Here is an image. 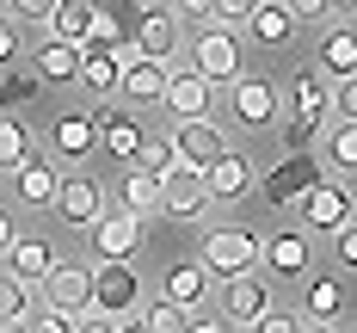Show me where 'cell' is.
<instances>
[{"label":"cell","instance_id":"obj_1","mask_svg":"<svg viewBox=\"0 0 357 333\" xmlns=\"http://www.w3.org/2000/svg\"><path fill=\"white\" fill-rule=\"evenodd\" d=\"M210 278H234V272H252L259 265V235L241 228V222H222L204 235V259H197Z\"/></svg>","mask_w":357,"mask_h":333},{"label":"cell","instance_id":"obj_2","mask_svg":"<svg viewBox=\"0 0 357 333\" xmlns=\"http://www.w3.org/2000/svg\"><path fill=\"white\" fill-rule=\"evenodd\" d=\"M136 302H142V278L130 272V259H105L93 272V309L123 321V315H136Z\"/></svg>","mask_w":357,"mask_h":333},{"label":"cell","instance_id":"obj_3","mask_svg":"<svg viewBox=\"0 0 357 333\" xmlns=\"http://www.w3.org/2000/svg\"><path fill=\"white\" fill-rule=\"evenodd\" d=\"M167 142H173V161L191 167V173H204V167H215V161L228 154V136L215 130L210 117H178V130L167 136Z\"/></svg>","mask_w":357,"mask_h":333},{"label":"cell","instance_id":"obj_4","mask_svg":"<svg viewBox=\"0 0 357 333\" xmlns=\"http://www.w3.org/2000/svg\"><path fill=\"white\" fill-rule=\"evenodd\" d=\"M210 185H204V173H191V167H167L160 173V210L173 222H197L204 210H210Z\"/></svg>","mask_w":357,"mask_h":333},{"label":"cell","instance_id":"obj_5","mask_svg":"<svg viewBox=\"0 0 357 333\" xmlns=\"http://www.w3.org/2000/svg\"><path fill=\"white\" fill-rule=\"evenodd\" d=\"M37 290H43V309L86 315V309H93V272H86V265H62V259H56V265L43 272V284H37Z\"/></svg>","mask_w":357,"mask_h":333},{"label":"cell","instance_id":"obj_6","mask_svg":"<svg viewBox=\"0 0 357 333\" xmlns=\"http://www.w3.org/2000/svg\"><path fill=\"white\" fill-rule=\"evenodd\" d=\"M50 210L62 222H74V228H93V222L105 216V185L99 179H56V198H50Z\"/></svg>","mask_w":357,"mask_h":333},{"label":"cell","instance_id":"obj_7","mask_svg":"<svg viewBox=\"0 0 357 333\" xmlns=\"http://www.w3.org/2000/svg\"><path fill=\"white\" fill-rule=\"evenodd\" d=\"M321 179V167H314V154H289V161H278L265 179H259V198L271 204V210H284V204H296L308 185Z\"/></svg>","mask_w":357,"mask_h":333},{"label":"cell","instance_id":"obj_8","mask_svg":"<svg viewBox=\"0 0 357 333\" xmlns=\"http://www.w3.org/2000/svg\"><path fill=\"white\" fill-rule=\"evenodd\" d=\"M93 130H99V142H105L111 154L123 161V167H130V161L142 154V142H148V136H142V124H136L130 111H117L111 99H99V105H93Z\"/></svg>","mask_w":357,"mask_h":333},{"label":"cell","instance_id":"obj_9","mask_svg":"<svg viewBox=\"0 0 357 333\" xmlns=\"http://www.w3.org/2000/svg\"><path fill=\"white\" fill-rule=\"evenodd\" d=\"M178 50V19L167 6H136V56H154V62H173Z\"/></svg>","mask_w":357,"mask_h":333},{"label":"cell","instance_id":"obj_10","mask_svg":"<svg viewBox=\"0 0 357 333\" xmlns=\"http://www.w3.org/2000/svg\"><path fill=\"white\" fill-rule=\"evenodd\" d=\"M160 87H167V62H154V56H123V74H117V93H111V99L160 105Z\"/></svg>","mask_w":357,"mask_h":333},{"label":"cell","instance_id":"obj_11","mask_svg":"<svg viewBox=\"0 0 357 333\" xmlns=\"http://www.w3.org/2000/svg\"><path fill=\"white\" fill-rule=\"evenodd\" d=\"M296 204H302V222H308V228H326V235H333L339 222H351V191H345V185L314 179L302 198H296Z\"/></svg>","mask_w":357,"mask_h":333},{"label":"cell","instance_id":"obj_12","mask_svg":"<svg viewBox=\"0 0 357 333\" xmlns=\"http://www.w3.org/2000/svg\"><path fill=\"white\" fill-rule=\"evenodd\" d=\"M191 68L204 74L210 87H215V80H241V37H234V31H204Z\"/></svg>","mask_w":357,"mask_h":333},{"label":"cell","instance_id":"obj_13","mask_svg":"<svg viewBox=\"0 0 357 333\" xmlns=\"http://www.w3.org/2000/svg\"><path fill=\"white\" fill-rule=\"evenodd\" d=\"M234 87V124H247V130H265L271 117H278V93H271V80H259V74H241V80H228Z\"/></svg>","mask_w":357,"mask_h":333},{"label":"cell","instance_id":"obj_14","mask_svg":"<svg viewBox=\"0 0 357 333\" xmlns=\"http://www.w3.org/2000/svg\"><path fill=\"white\" fill-rule=\"evenodd\" d=\"M50 265H56V247H50V241H37V235H13V241H6V278H19L25 290L43 284Z\"/></svg>","mask_w":357,"mask_h":333},{"label":"cell","instance_id":"obj_15","mask_svg":"<svg viewBox=\"0 0 357 333\" xmlns=\"http://www.w3.org/2000/svg\"><path fill=\"white\" fill-rule=\"evenodd\" d=\"M222 302H228V315H222V321H228V327H247V321H259V315L271 309V290H265V278H259V272H234Z\"/></svg>","mask_w":357,"mask_h":333},{"label":"cell","instance_id":"obj_16","mask_svg":"<svg viewBox=\"0 0 357 333\" xmlns=\"http://www.w3.org/2000/svg\"><path fill=\"white\" fill-rule=\"evenodd\" d=\"M160 105L178 111V117H204V111H210V80H204L197 68H167Z\"/></svg>","mask_w":357,"mask_h":333},{"label":"cell","instance_id":"obj_17","mask_svg":"<svg viewBox=\"0 0 357 333\" xmlns=\"http://www.w3.org/2000/svg\"><path fill=\"white\" fill-rule=\"evenodd\" d=\"M93 247H99V259H130L142 247V216H130V210L99 216L93 222Z\"/></svg>","mask_w":357,"mask_h":333},{"label":"cell","instance_id":"obj_18","mask_svg":"<svg viewBox=\"0 0 357 333\" xmlns=\"http://www.w3.org/2000/svg\"><path fill=\"white\" fill-rule=\"evenodd\" d=\"M31 74L37 80H56V87L74 80V74H80V43H68V37H43V43L31 50Z\"/></svg>","mask_w":357,"mask_h":333},{"label":"cell","instance_id":"obj_19","mask_svg":"<svg viewBox=\"0 0 357 333\" xmlns=\"http://www.w3.org/2000/svg\"><path fill=\"white\" fill-rule=\"evenodd\" d=\"M259 259H265V272H278V278H296V272H308V235H271V241H259Z\"/></svg>","mask_w":357,"mask_h":333},{"label":"cell","instance_id":"obj_20","mask_svg":"<svg viewBox=\"0 0 357 333\" xmlns=\"http://www.w3.org/2000/svg\"><path fill=\"white\" fill-rule=\"evenodd\" d=\"M117 210H130V216H148V210H160V173H148L130 161V173L117 185Z\"/></svg>","mask_w":357,"mask_h":333},{"label":"cell","instance_id":"obj_21","mask_svg":"<svg viewBox=\"0 0 357 333\" xmlns=\"http://www.w3.org/2000/svg\"><path fill=\"white\" fill-rule=\"evenodd\" d=\"M117 74H123V62H117L111 50H86V43H80V74H74V80H80L93 99H111V93H117Z\"/></svg>","mask_w":357,"mask_h":333},{"label":"cell","instance_id":"obj_22","mask_svg":"<svg viewBox=\"0 0 357 333\" xmlns=\"http://www.w3.org/2000/svg\"><path fill=\"white\" fill-rule=\"evenodd\" d=\"M321 74L326 80H351L357 74V31L351 25H339V31L321 37Z\"/></svg>","mask_w":357,"mask_h":333},{"label":"cell","instance_id":"obj_23","mask_svg":"<svg viewBox=\"0 0 357 333\" xmlns=\"http://www.w3.org/2000/svg\"><path fill=\"white\" fill-rule=\"evenodd\" d=\"M93 142H99V130H93V117H86V111H68V117H56V124H50V148H56V154H68V161H80Z\"/></svg>","mask_w":357,"mask_h":333},{"label":"cell","instance_id":"obj_24","mask_svg":"<svg viewBox=\"0 0 357 333\" xmlns=\"http://www.w3.org/2000/svg\"><path fill=\"white\" fill-rule=\"evenodd\" d=\"M204 185H210V198H241V191H252V167H247V154H222L215 167H204Z\"/></svg>","mask_w":357,"mask_h":333},{"label":"cell","instance_id":"obj_25","mask_svg":"<svg viewBox=\"0 0 357 333\" xmlns=\"http://www.w3.org/2000/svg\"><path fill=\"white\" fill-rule=\"evenodd\" d=\"M204 296H210V272H204L197 259H191V265H173V272H167V302H173V309H185V315H191V309H197Z\"/></svg>","mask_w":357,"mask_h":333},{"label":"cell","instance_id":"obj_26","mask_svg":"<svg viewBox=\"0 0 357 333\" xmlns=\"http://www.w3.org/2000/svg\"><path fill=\"white\" fill-rule=\"evenodd\" d=\"M93 19H99V6H93V0H56V13H50V37H68V43H86Z\"/></svg>","mask_w":357,"mask_h":333},{"label":"cell","instance_id":"obj_27","mask_svg":"<svg viewBox=\"0 0 357 333\" xmlns=\"http://www.w3.org/2000/svg\"><path fill=\"white\" fill-rule=\"evenodd\" d=\"M13 173H19V198H25L31 210H43V204L56 198V167H50V161H19Z\"/></svg>","mask_w":357,"mask_h":333},{"label":"cell","instance_id":"obj_28","mask_svg":"<svg viewBox=\"0 0 357 333\" xmlns=\"http://www.w3.org/2000/svg\"><path fill=\"white\" fill-rule=\"evenodd\" d=\"M247 25H252V37H259V43H271V50H278V43H284V37L296 31V19L284 13V0H259Z\"/></svg>","mask_w":357,"mask_h":333},{"label":"cell","instance_id":"obj_29","mask_svg":"<svg viewBox=\"0 0 357 333\" xmlns=\"http://www.w3.org/2000/svg\"><path fill=\"white\" fill-rule=\"evenodd\" d=\"M308 315L326 321V327H339V315H345V284H339V278H314V284H308Z\"/></svg>","mask_w":357,"mask_h":333},{"label":"cell","instance_id":"obj_30","mask_svg":"<svg viewBox=\"0 0 357 333\" xmlns=\"http://www.w3.org/2000/svg\"><path fill=\"white\" fill-rule=\"evenodd\" d=\"M19 161H31V130L6 111V117H0V173H13Z\"/></svg>","mask_w":357,"mask_h":333},{"label":"cell","instance_id":"obj_31","mask_svg":"<svg viewBox=\"0 0 357 333\" xmlns=\"http://www.w3.org/2000/svg\"><path fill=\"white\" fill-rule=\"evenodd\" d=\"M321 136H326V161H333L339 173H351V167H357V124H351V117H339V124L321 130Z\"/></svg>","mask_w":357,"mask_h":333},{"label":"cell","instance_id":"obj_32","mask_svg":"<svg viewBox=\"0 0 357 333\" xmlns=\"http://www.w3.org/2000/svg\"><path fill=\"white\" fill-rule=\"evenodd\" d=\"M289 105L308 111V117H326V74H321V68L296 74V87H289Z\"/></svg>","mask_w":357,"mask_h":333},{"label":"cell","instance_id":"obj_33","mask_svg":"<svg viewBox=\"0 0 357 333\" xmlns=\"http://www.w3.org/2000/svg\"><path fill=\"white\" fill-rule=\"evenodd\" d=\"M136 321H142L148 333H185V321H191V315H185V309H173L167 296H154V302H136Z\"/></svg>","mask_w":357,"mask_h":333},{"label":"cell","instance_id":"obj_34","mask_svg":"<svg viewBox=\"0 0 357 333\" xmlns=\"http://www.w3.org/2000/svg\"><path fill=\"white\" fill-rule=\"evenodd\" d=\"M321 130H326V117H308V111H296V117H289V130H284L289 154H308V148L321 142Z\"/></svg>","mask_w":357,"mask_h":333},{"label":"cell","instance_id":"obj_35","mask_svg":"<svg viewBox=\"0 0 357 333\" xmlns=\"http://www.w3.org/2000/svg\"><path fill=\"white\" fill-rule=\"evenodd\" d=\"M37 87H43L37 74H6V80H0V105H6V111L37 105Z\"/></svg>","mask_w":357,"mask_h":333},{"label":"cell","instance_id":"obj_36","mask_svg":"<svg viewBox=\"0 0 357 333\" xmlns=\"http://www.w3.org/2000/svg\"><path fill=\"white\" fill-rule=\"evenodd\" d=\"M31 309H37V302H31V296H25V284L0 272V321H25Z\"/></svg>","mask_w":357,"mask_h":333},{"label":"cell","instance_id":"obj_37","mask_svg":"<svg viewBox=\"0 0 357 333\" xmlns=\"http://www.w3.org/2000/svg\"><path fill=\"white\" fill-rule=\"evenodd\" d=\"M25 333H74V315H62V309H43V302H37L31 315H25Z\"/></svg>","mask_w":357,"mask_h":333},{"label":"cell","instance_id":"obj_38","mask_svg":"<svg viewBox=\"0 0 357 333\" xmlns=\"http://www.w3.org/2000/svg\"><path fill=\"white\" fill-rule=\"evenodd\" d=\"M247 333H302V321H296V315H284V309H265L259 321H247Z\"/></svg>","mask_w":357,"mask_h":333},{"label":"cell","instance_id":"obj_39","mask_svg":"<svg viewBox=\"0 0 357 333\" xmlns=\"http://www.w3.org/2000/svg\"><path fill=\"white\" fill-rule=\"evenodd\" d=\"M136 167H148V173H167V167H178V161H173V142H142Z\"/></svg>","mask_w":357,"mask_h":333},{"label":"cell","instance_id":"obj_40","mask_svg":"<svg viewBox=\"0 0 357 333\" xmlns=\"http://www.w3.org/2000/svg\"><path fill=\"white\" fill-rule=\"evenodd\" d=\"M333 117H351L357 124V80H333Z\"/></svg>","mask_w":357,"mask_h":333},{"label":"cell","instance_id":"obj_41","mask_svg":"<svg viewBox=\"0 0 357 333\" xmlns=\"http://www.w3.org/2000/svg\"><path fill=\"white\" fill-rule=\"evenodd\" d=\"M333 247H339V265H357V222H339L333 228Z\"/></svg>","mask_w":357,"mask_h":333},{"label":"cell","instance_id":"obj_42","mask_svg":"<svg viewBox=\"0 0 357 333\" xmlns=\"http://www.w3.org/2000/svg\"><path fill=\"white\" fill-rule=\"evenodd\" d=\"M252 6H259V0H215V19H222V25L234 31L241 19H252Z\"/></svg>","mask_w":357,"mask_h":333},{"label":"cell","instance_id":"obj_43","mask_svg":"<svg viewBox=\"0 0 357 333\" xmlns=\"http://www.w3.org/2000/svg\"><path fill=\"white\" fill-rule=\"evenodd\" d=\"M173 19H185V25H210V19H215V0H178Z\"/></svg>","mask_w":357,"mask_h":333},{"label":"cell","instance_id":"obj_44","mask_svg":"<svg viewBox=\"0 0 357 333\" xmlns=\"http://www.w3.org/2000/svg\"><path fill=\"white\" fill-rule=\"evenodd\" d=\"M123 321H111V315H99V309H86V315H74V333H117Z\"/></svg>","mask_w":357,"mask_h":333},{"label":"cell","instance_id":"obj_45","mask_svg":"<svg viewBox=\"0 0 357 333\" xmlns=\"http://www.w3.org/2000/svg\"><path fill=\"white\" fill-rule=\"evenodd\" d=\"M13 13H19V19H31V25H50L56 0H13Z\"/></svg>","mask_w":357,"mask_h":333},{"label":"cell","instance_id":"obj_46","mask_svg":"<svg viewBox=\"0 0 357 333\" xmlns=\"http://www.w3.org/2000/svg\"><path fill=\"white\" fill-rule=\"evenodd\" d=\"M284 13L302 25V19H326V0H284Z\"/></svg>","mask_w":357,"mask_h":333},{"label":"cell","instance_id":"obj_47","mask_svg":"<svg viewBox=\"0 0 357 333\" xmlns=\"http://www.w3.org/2000/svg\"><path fill=\"white\" fill-rule=\"evenodd\" d=\"M13 56H19V25H13V19H0V68H6Z\"/></svg>","mask_w":357,"mask_h":333},{"label":"cell","instance_id":"obj_48","mask_svg":"<svg viewBox=\"0 0 357 333\" xmlns=\"http://www.w3.org/2000/svg\"><path fill=\"white\" fill-rule=\"evenodd\" d=\"M185 333H234L228 321H185Z\"/></svg>","mask_w":357,"mask_h":333},{"label":"cell","instance_id":"obj_49","mask_svg":"<svg viewBox=\"0 0 357 333\" xmlns=\"http://www.w3.org/2000/svg\"><path fill=\"white\" fill-rule=\"evenodd\" d=\"M13 235H19V228H13V216L0 210V253H6V241H13Z\"/></svg>","mask_w":357,"mask_h":333},{"label":"cell","instance_id":"obj_50","mask_svg":"<svg viewBox=\"0 0 357 333\" xmlns=\"http://www.w3.org/2000/svg\"><path fill=\"white\" fill-rule=\"evenodd\" d=\"M326 6H333L339 19H351V6H357V0H326Z\"/></svg>","mask_w":357,"mask_h":333},{"label":"cell","instance_id":"obj_51","mask_svg":"<svg viewBox=\"0 0 357 333\" xmlns=\"http://www.w3.org/2000/svg\"><path fill=\"white\" fill-rule=\"evenodd\" d=\"M123 321H130V327H117V333H148V327H142V321H136V315H123Z\"/></svg>","mask_w":357,"mask_h":333},{"label":"cell","instance_id":"obj_52","mask_svg":"<svg viewBox=\"0 0 357 333\" xmlns=\"http://www.w3.org/2000/svg\"><path fill=\"white\" fill-rule=\"evenodd\" d=\"M0 333H25V321H0Z\"/></svg>","mask_w":357,"mask_h":333},{"label":"cell","instance_id":"obj_53","mask_svg":"<svg viewBox=\"0 0 357 333\" xmlns=\"http://www.w3.org/2000/svg\"><path fill=\"white\" fill-rule=\"evenodd\" d=\"M302 333H339V327H326V321H314V327H302Z\"/></svg>","mask_w":357,"mask_h":333}]
</instances>
